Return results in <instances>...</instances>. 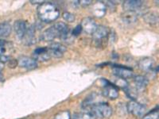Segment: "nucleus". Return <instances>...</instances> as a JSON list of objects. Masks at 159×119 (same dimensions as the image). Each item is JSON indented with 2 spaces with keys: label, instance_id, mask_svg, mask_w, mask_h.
I'll return each instance as SVG.
<instances>
[{
  "label": "nucleus",
  "instance_id": "obj_1",
  "mask_svg": "<svg viewBox=\"0 0 159 119\" xmlns=\"http://www.w3.org/2000/svg\"><path fill=\"white\" fill-rule=\"evenodd\" d=\"M38 15L42 22H52L60 16V11L54 4L43 2L38 8Z\"/></svg>",
  "mask_w": 159,
  "mask_h": 119
},
{
  "label": "nucleus",
  "instance_id": "obj_2",
  "mask_svg": "<svg viewBox=\"0 0 159 119\" xmlns=\"http://www.w3.org/2000/svg\"><path fill=\"white\" fill-rule=\"evenodd\" d=\"M91 114L95 117H109L112 114V108L107 103H99L92 105L91 107Z\"/></svg>",
  "mask_w": 159,
  "mask_h": 119
},
{
  "label": "nucleus",
  "instance_id": "obj_3",
  "mask_svg": "<svg viewBox=\"0 0 159 119\" xmlns=\"http://www.w3.org/2000/svg\"><path fill=\"white\" fill-rule=\"evenodd\" d=\"M127 109L129 113L136 117H140L143 115L146 112V107L143 104L138 103V102L132 100L130 101L127 105Z\"/></svg>",
  "mask_w": 159,
  "mask_h": 119
},
{
  "label": "nucleus",
  "instance_id": "obj_4",
  "mask_svg": "<svg viewBox=\"0 0 159 119\" xmlns=\"http://www.w3.org/2000/svg\"><path fill=\"white\" fill-rule=\"evenodd\" d=\"M113 73L116 75V76L122 79H128V78L133 77L134 74L131 69L128 68L127 67H123V66H115L113 68Z\"/></svg>",
  "mask_w": 159,
  "mask_h": 119
},
{
  "label": "nucleus",
  "instance_id": "obj_5",
  "mask_svg": "<svg viewBox=\"0 0 159 119\" xmlns=\"http://www.w3.org/2000/svg\"><path fill=\"white\" fill-rule=\"evenodd\" d=\"M109 33L110 32H109L107 27L104 25H97V28L96 29L95 32L92 33V37H93V39L99 43L102 40L107 38Z\"/></svg>",
  "mask_w": 159,
  "mask_h": 119
},
{
  "label": "nucleus",
  "instance_id": "obj_6",
  "mask_svg": "<svg viewBox=\"0 0 159 119\" xmlns=\"http://www.w3.org/2000/svg\"><path fill=\"white\" fill-rule=\"evenodd\" d=\"M80 25H81L82 29L85 33H89V34H92L95 32L96 28H97V25H96V22L92 18H89V17L84 18L82 20Z\"/></svg>",
  "mask_w": 159,
  "mask_h": 119
},
{
  "label": "nucleus",
  "instance_id": "obj_7",
  "mask_svg": "<svg viewBox=\"0 0 159 119\" xmlns=\"http://www.w3.org/2000/svg\"><path fill=\"white\" fill-rule=\"evenodd\" d=\"M18 62L20 67L25 68L28 70H33L38 67V62L34 58L22 56L18 60Z\"/></svg>",
  "mask_w": 159,
  "mask_h": 119
},
{
  "label": "nucleus",
  "instance_id": "obj_8",
  "mask_svg": "<svg viewBox=\"0 0 159 119\" xmlns=\"http://www.w3.org/2000/svg\"><path fill=\"white\" fill-rule=\"evenodd\" d=\"M143 2L141 0H127L123 2V9L125 11H134L141 9L143 6Z\"/></svg>",
  "mask_w": 159,
  "mask_h": 119
},
{
  "label": "nucleus",
  "instance_id": "obj_9",
  "mask_svg": "<svg viewBox=\"0 0 159 119\" xmlns=\"http://www.w3.org/2000/svg\"><path fill=\"white\" fill-rule=\"evenodd\" d=\"M107 10V7L103 2H96L92 5V13L96 18H102L105 15Z\"/></svg>",
  "mask_w": 159,
  "mask_h": 119
},
{
  "label": "nucleus",
  "instance_id": "obj_10",
  "mask_svg": "<svg viewBox=\"0 0 159 119\" xmlns=\"http://www.w3.org/2000/svg\"><path fill=\"white\" fill-rule=\"evenodd\" d=\"M14 28H15V31L17 37L20 38V39L23 38L28 29L26 22L23 21V20H18V21H17L15 23V25H14Z\"/></svg>",
  "mask_w": 159,
  "mask_h": 119
},
{
  "label": "nucleus",
  "instance_id": "obj_11",
  "mask_svg": "<svg viewBox=\"0 0 159 119\" xmlns=\"http://www.w3.org/2000/svg\"><path fill=\"white\" fill-rule=\"evenodd\" d=\"M22 40L26 45H32L36 43L34 25H30V27H28L27 31L25 33V36L23 37Z\"/></svg>",
  "mask_w": 159,
  "mask_h": 119
},
{
  "label": "nucleus",
  "instance_id": "obj_12",
  "mask_svg": "<svg viewBox=\"0 0 159 119\" xmlns=\"http://www.w3.org/2000/svg\"><path fill=\"white\" fill-rule=\"evenodd\" d=\"M58 37H60L59 33H58V31L57 30L54 26H52L49 29H45L42 34V38L45 42H52Z\"/></svg>",
  "mask_w": 159,
  "mask_h": 119
},
{
  "label": "nucleus",
  "instance_id": "obj_13",
  "mask_svg": "<svg viewBox=\"0 0 159 119\" xmlns=\"http://www.w3.org/2000/svg\"><path fill=\"white\" fill-rule=\"evenodd\" d=\"M122 21L127 25H131L137 22L138 15L134 11H125L121 16Z\"/></svg>",
  "mask_w": 159,
  "mask_h": 119
},
{
  "label": "nucleus",
  "instance_id": "obj_14",
  "mask_svg": "<svg viewBox=\"0 0 159 119\" xmlns=\"http://www.w3.org/2000/svg\"><path fill=\"white\" fill-rule=\"evenodd\" d=\"M103 95L111 99H116L119 97V91L114 85L107 83L104 87Z\"/></svg>",
  "mask_w": 159,
  "mask_h": 119
},
{
  "label": "nucleus",
  "instance_id": "obj_15",
  "mask_svg": "<svg viewBox=\"0 0 159 119\" xmlns=\"http://www.w3.org/2000/svg\"><path fill=\"white\" fill-rule=\"evenodd\" d=\"M143 19L149 25H156L159 22V15L157 13L153 12V11L145 13L143 15Z\"/></svg>",
  "mask_w": 159,
  "mask_h": 119
},
{
  "label": "nucleus",
  "instance_id": "obj_16",
  "mask_svg": "<svg viewBox=\"0 0 159 119\" xmlns=\"http://www.w3.org/2000/svg\"><path fill=\"white\" fill-rule=\"evenodd\" d=\"M154 64V60L151 57H144L139 61V67L141 70L148 72L153 68Z\"/></svg>",
  "mask_w": 159,
  "mask_h": 119
},
{
  "label": "nucleus",
  "instance_id": "obj_17",
  "mask_svg": "<svg viewBox=\"0 0 159 119\" xmlns=\"http://www.w3.org/2000/svg\"><path fill=\"white\" fill-rule=\"evenodd\" d=\"M148 79L145 76H137L134 78V83L135 85L136 90H143L148 84Z\"/></svg>",
  "mask_w": 159,
  "mask_h": 119
},
{
  "label": "nucleus",
  "instance_id": "obj_18",
  "mask_svg": "<svg viewBox=\"0 0 159 119\" xmlns=\"http://www.w3.org/2000/svg\"><path fill=\"white\" fill-rule=\"evenodd\" d=\"M53 26H54L57 29V30L58 31V33H59L60 34V37L62 38V40L69 34V28H68V25L65 23H64V22H57Z\"/></svg>",
  "mask_w": 159,
  "mask_h": 119
},
{
  "label": "nucleus",
  "instance_id": "obj_19",
  "mask_svg": "<svg viewBox=\"0 0 159 119\" xmlns=\"http://www.w3.org/2000/svg\"><path fill=\"white\" fill-rule=\"evenodd\" d=\"M12 28L11 24L8 22H3L0 24V37H7L11 34Z\"/></svg>",
  "mask_w": 159,
  "mask_h": 119
},
{
  "label": "nucleus",
  "instance_id": "obj_20",
  "mask_svg": "<svg viewBox=\"0 0 159 119\" xmlns=\"http://www.w3.org/2000/svg\"><path fill=\"white\" fill-rule=\"evenodd\" d=\"M96 98V95L94 94V93L88 96V97L84 100L83 103H82V107H83V108H87V107H92V105H93V102H94Z\"/></svg>",
  "mask_w": 159,
  "mask_h": 119
},
{
  "label": "nucleus",
  "instance_id": "obj_21",
  "mask_svg": "<svg viewBox=\"0 0 159 119\" xmlns=\"http://www.w3.org/2000/svg\"><path fill=\"white\" fill-rule=\"evenodd\" d=\"M114 83L117 87L124 89V90L125 89H127V87H128V83H127V82L126 81V79L117 77V76H116V79H115Z\"/></svg>",
  "mask_w": 159,
  "mask_h": 119
},
{
  "label": "nucleus",
  "instance_id": "obj_22",
  "mask_svg": "<svg viewBox=\"0 0 159 119\" xmlns=\"http://www.w3.org/2000/svg\"><path fill=\"white\" fill-rule=\"evenodd\" d=\"M49 49H54V50L58 51V52H61V53H64V52L66 51L67 48L65 47V45H61V44L57 43V42H54V43H52L49 46Z\"/></svg>",
  "mask_w": 159,
  "mask_h": 119
},
{
  "label": "nucleus",
  "instance_id": "obj_23",
  "mask_svg": "<svg viewBox=\"0 0 159 119\" xmlns=\"http://www.w3.org/2000/svg\"><path fill=\"white\" fill-rule=\"evenodd\" d=\"M53 119H71V114L69 110L61 111L54 116Z\"/></svg>",
  "mask_w": 159,
  "mask_h": 119
},
{
  "label": "nucleus",
  "instance_id": "obj_24",
  "mask_svg": "<svg viewBox=\"0 0 159 119\" xmlns=\"http://www.w3.org/2000/svg\"><path fill=\"white\" fill-rule=\"evenodd\" d=\"M49 58H50V56H49L48 51L46 52H45V53H42V54H38V55L34 54V59L35 60L45 61V60H48Z\"/></svg>",
  "mask_w": 159,
  "mask_h": 119
},
{
  "label": "nucleus",
  "instance_id": "obj_25",
  "mask_svg": "<svg viewBox=\"0 0 159 119\" xmlns=\"http://www.w3.org/2000/svg\"><path fill=\"white\" fill-rule=\"evenodd\" d=\"M143 119H159V112L153 110L148 114H146Z\"/></svg>",
  "mask_w": 159,
  "mask_h": 119
},
{
  "label": "nucleus",
  "instance_id": "obj_26",
  "mask_svg": "<svg viewBox=\"0 0 159 119\" xmlns=\"http://www.w3.org/2000/svg\"><path fill=\"white\" fill-rule=\"evenodd\" d=\"M62 17L65 20H66L69 22H72L75 21V16L74 15H72V13L69 12H64Z\"/></svg>",
  "mask_w": 159,
  "mask_h": 119
},
{
  "label": "nucleus",
  "instance_id": "obj_27",
  "mask_svg": "<svg viewBox=\"0 0 159 119\" xmlns=\"http://www.w3.org/2000/svg\"><path fill=\"white\" fill-rule=\"evenodd\" d=\"M48 52H49L50 57L60 58V57H61L62 55H63V53H61V52H58V51L54 50V49H48Z\"/></svg>",
  "mask_w": 159,
  "mask_h": 119
},
{
  "label": "nucleus",
  "instance_id": "obj_28",
  "mask_svg": "<svg viewBox=\"0 0 159 119\" xmlns=\"http://www.w3.org/2000/svg\"><path fill=\"white\" fill-rule=\"evenodd\" d=\"M76 119H96V117L91 113H84V114H78L76 116Z\"/></svg>",
  "mask_w": 159,
  "mask_h": 119
},
{
  "label": "nucleus",
  "instance_id": "obj_29",
  "mask_svg": "<svg viewBox=\"0 0 159 119\" xmlns=\"http://www.w3.org/2000/svg\"><path fill=\"white\" fill-rule=\"evenodd\" d=\"M7 65L10 68H15L18 65V62L17 60L11 59L9 61L7 62Z\"/></svg>",
  "mask_w": 159,
  "mask_h": 119
},
{
  "label": "nucleus",
  "instance_id": "obj_30",
  "mask_svg": "<svg viewBox=\"0 0 159 119\" xmlns=\"http://www.w3.org/2000/svg\"><path fill=\"white\" fill-rule=\"evenodd\" d=\"M82 30H83V29H82L81 25H76V27L73 29V30H72V35H74V36H78V35L81 33Z\"/></svg>",
  "mask_w": 159,
  "mask_h": 119
},
{
  "label": "nucleus",
  "instance_id": "obj_31",
  "mask_svg": "<svg viewBox=\"0 0 159 119\" xmlns=\"http://www.w3.org/2000/svg\"><path fill=\"white\" fill-rule=\"evenodd\" d=\"M92 3V0H80V1H78V4L80 5L81 7H88V6L91 5Z\"/></svg>",
  "mask_w": 159,
  "mask_h": 119
},
{
  "label": "nucleus",
  "instance_id": "obj_32",
  "mask_svg": "<svg viewBox=\"0 0 159 119\" xmlns=\"http://www.w3.org/2000/svg\"><path fill=\"white\" fill-rule=\"evenodd\" d=\"M48 51L47 48H38V49H35L34 54L38 55V54H42V53H45Z\"/></svg>",
  "mask_w": 159,
  "mask_h": 119
},
{
  "label": "nucleus",
  "instance_id": "obj_33",
  "mask_svg": "<svg viewBox=\"0 0 159 119\" xmlns=\"http://www.w3.org/2000/svg\"><path fill=\"white\" fill-rule=\"evenodd\" d=\"M10 60H11V58H10L8 56H7V55L2 54V55H1V56H0V62H1L2 64L7 63Z\"/></svg>",
  "mask_w": 159,
  "mask_h": 119
},
{
  "label": "nucleus",
  "instance_id": "obj_34",
  "mask_svg": "<svg viewBox=\"0 0 159 119\" xmlns=\"http://www.w3.org/2000/svg\"><path fill=\"white\" fill-rule=\"evenodd\" d=\"M6 44V41L3 39H1L0 38V47H3Z\"/></svg>",
  "mask_w": 159,
  "mask_h": 119
},
{
  "label": "nucleus",
  "instance_id": "obj_35",
  "mask_svg": "<svg viewBox=\"0 0 159 119\" xmlns=\"http://www.w3.org/2000/svg\"><path fill=\"white\" fill-rule=\"evenodd\" d=\"M44 2H42V1H37V2H34V0H31V3L33 4H42Z\"/></svg>",
  "mask_w": 159,
  "mask_h": 119
},
{
  "label": "nucleus",
  "instance_id": "obj_36",
  "mask_svg": "<svg viewBox=\"0 0 159 119\" xmlns=\"http://www.w3.org/2000/svg\"><path fill=\"white\" fill-rule=\"evenodd\" d=\"M4 52V49L2 47H0V56L3 54Z\"/></svg>",
  "mask_w": 159,
  "mask_h": 119
},
{
  "label": "nucleus",
  "instance_id": "obj_37",
  "mask_svg": "<svg viewBox=\"0 0 159 119\" xmlns=\"http://www.w3.org/2000/svg\"><path fill=\"white\" fill-rule=\"evenodd\" d=\"M3 80V75L0 72V82H2Z\"/></svg>",
  "mask_w": 159,
  "mask_h": 119
},
{
  "label": "nucleus",
  "instance_id": "obj_38",
  "mask_svg": "<svg viewBox=\"0 0 159 119\" xmlns=\"http://www.w3.org/2000/svg\"><path fill=\"white\" fill-rule=\"evenodd\" d=\"M3 64H2L1 63V62H0V72H1V71L2 70V68H3Z\"/></svg>",
  "mask_w": 159,
  "mask_h": 119
},
{
  "label": "nucleus",
  "instance_id": "obj_39",
  "mask_svg": "<svg viewBox=\"0 0 159 119\" xmlns=\"http://www.w3.org/2000/svg\"><path fill=\"white\" fill-rule=\"evenodd\" d=\"M154 70H155V72H159V65L157 66V68H156L155 69H154Z\"/></svg>",
  "mask_w": 159,
  "mask_h": 119
},
{
  "label": "nucleus",
  "instance_id": "obj_40",
  "mask_svg": "<svg viewBox=\"0 0 159 119\" xmlns=\"http://www.w3.org/2000/svg\"><path fill=\"white\" fill-rule=\"evenodd\" d=\"M155 4H156V5L157 6V7H159V0H158V1H156V2H155Z\"/></svg>",
  "mask_w": 159,
  "mask_h": 119
}]
</instances>
